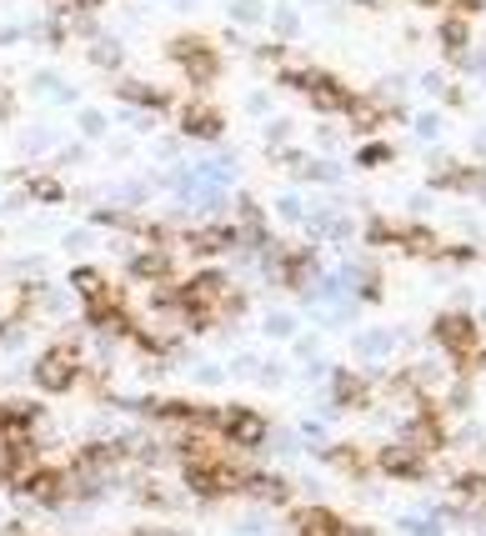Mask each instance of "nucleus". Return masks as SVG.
<instances>
[{
	"label": "nucleus",
	"instance_id": "obj_18",
	"mask_svg": "<svg viewBox=\"0 0 486 536\" xmlns=\"http://www.w3.org/2000/svg\"><path fill=\"white\" fill-rule=\"evenodd\" d=\"M401 246H406V251H416V256H431V251H436L431 231H421V226H416V231H406V236H401Z\"/></svg>",
	"mask_w": 486,
	"mask_h": 536
},
{
	"label": "nucleus",
	"instance_id": "obj_13",
	"mask_svg": "<svg viewBox=\"0 0 486 536\" xmlns=\"http://www.w3.org/2000/svg\"><path fill=\"white\" fill-rule=\"evenodd\" d=\"M231 241H236L231 231H191V236H186V246H191L196 256H211V251H226Z\"/></svg>",
	"mask_w": 486,
	"mask_h": 536
},
{
	"label": "nucleus",
	"instance_id": "obj_14",
	"mask_svg": "<svg viewBox=\"0 0 486 536\" xmlns=\"http://www.w3.org/2000/svg\"><path fill=\"white\" fill-rule=\"evenodd\" d=\"M71 286L86 296V301H96V296H106V276L96 271V266H76L71 271Z\"/></svg>",
	"mask_w": 486,
	"mask_h": 536
},
{
	"label": "nucleus",
	"instance_id": "obj_17",
	"mask_svg": "<svg viewBox=\"0 0 486 536\" xmlns=\"http://www.w3.org/2000/svg\"><path fill=\"white\" fill-rule=\"evenodd\" d=\"M91 61H96L101 71H116V66H121V46H116V41H96V46H91Z\"/></svg>",
	"mask_w": 486,
	"mask_h": 536
},
{
	"label": "nucleus",
	"instance_id": "obj_1",
	"mask_svg": "<svg viewBox=\"0 0 486 536\" xmlns=\"http://www.w3.org/2000/svg\"><path fill=\"white\" fill-rule=\"evenodd\" d=\"M36 386L41 391H51V396H61V391H71L76 386V376H81V346L76 341H61V346H51L41 361H36Z\"/></svg>",
	"mask_w": 486,
	"mask_h": 536
},
{
	"label": "nucleus",
	"instance_id": "obj_7",
	"mask_svg": "<svg viewBox=\"0 0 486 536\" xmlns=\"http://www.w3.org/2000/svg\"><path fill=\"white\" fill-rule=\"evenodd\" d=\"M436 336H441V346L466 351V346L476 341V326H471V316H441V321H436Z\"/></svg>",
	"mask_w": 486,
	"mask_h": 536
},
{
	"label": "nucleus",
	"instance_id": "obj_3",
	"mask_svg": "<svg viewBox=\"0 0 486 536\" xmlns=\"http://www.w3.org/2000/svg\"><path fill=\"white\" fill-rule=\"evenodd\" d=\"M16 491H21L26 501L56 506V501L66 496V476H61V471H51V466H36L31 476H21V481H16Z\"/></svg>",
	"mask_w": 486,
	"mask_h": 536
},
{
	"label": "nucleus",
	"instance_id": "obj_27",
	"mask_svg": "<svg viewBox=\"0 0 486 536\" xmlns=\"http://www.w3.org/2000/svg\"><path fill=\"white\" fill-rule=\"evenodd\" d=\"M456 6H461V11H471V6H481V0H456Z\"/></svg>",
	"mask_w": 486,
	"mask_h": 536
},
{
	"label": "nucleus",
	"instance_id": "obj_6",
	"mask_svg": "<svg viewBox=\"0 0 486 536\" xmlns=\"http://www.w3.org/2000/svg\"><path fill=\"white\" fill-rule=\"evenodd\" d=\"M181 131L196 136V141H216V136H221V116L206 111V106H186V111H181Z\"/></svg>",
	"mask_w": 486,
	"mask_h": 536
},
{
	"label": "nucleus",
	"instance_id": "obj_2",
	"mask_svg": "<svg viewBox=\"0 0 486 536\" xmlns=\"http://www.w3.org/2000/svg\"><path fill=\"white\" fill-rule=\"evenodd\" d=\"M171 61L196 81V86H211L216 76H221V61H216V51L206 46V41H196V36H176L171 41Z\"/></svg>",
	"mask_w": 486,
	"mask_h": 536
},
{
	"label": "nucleus",
	"instance_id": "obj_11",
	"mask_svg": "<svg viewBox=\"0 0 486 536\" xmlns=\"http://www.w3.org/2000/svg\"><path fill=\"white\" fill-rule=\"evenodd\" d=\"M121 101H131V106H146V111H166V106H171V96H166V91H156V86H141V81H126V86H121Z\"/></svg>",
	"mask_w": 486,
	"mask_h": 536
},
{
	"label": "nucleus",
	"instance_id": "obj_12",
	"mask_svg": "<svg viewBox=\"0 0 486 536\" xmlns=\"http://www.w3.org/2000/svg\"><path fill=\"white\" fill-rule=\"evenodd\" d=\"M301 536H346V526L331 516V511H301Z\"/></svg>",
	"mask_w": 486,
	"mask_h": 536
},
{
	"label": "nucleus",
	"instance_id": "obj_15",
	"mask_svg": "<svg viewBox=\"0 0 486 536\" xmlns=\"http://www.w3.org/2000/svg\"><path fill=\"white\" fill-rule=\"evenodd\" d=\"M241 486L261 501H286V481L281 476H241Z\"/></svg>",
	"mask_w": 486,
	"mask_h": 536
},
{
	"label": "nucleus",
	"instance_id": "obj_28",
	"mask_svg": "<svg viewBox=\"0 0 486 536\" xmlns=\"http://www.w3.org/2000/svg\"><path fill=\"white\" fill-rule=\"evenodd\" d=\"M416 6H436V0H416Z\"/></svg>",
	"mask_w": 486,
	"mask_h": 536
},
{
	"label": "nucleus",
	"instance_id": "obj_21",
	"mask_svg": "<svg viewBox=\"0 0 486 536\" xmlns=\"http://www.w3.org/2000/svg\"><path fill=\"white\" fill-rule=\"evenodd\" d=\"M456 486H461L466 496H486V476H461Z\"/></svg>",
	"mask_w": 486,
	"mask_h": 536
},
{
	"label": "nucleus",
	"instance_id": "obj_5",
	"mask_svg": "<svg viewBox=\"0 0 486 536\" xmlns=\"http://www.w3.org/2000/svg\"><path fill=\"white\" fill-rule=\"evenodd\" d=\"M221 416H226L221 426H226V436H231L236 446H261V441H266V421H261L256 411H241V406H236V411H221Z\"/></svg>",
	"mask_w": 486,
	"mask_h": 536
},
{
	"label": "nucleus",
	"instance_id": "obj_4",
	"mask_svg": "<svg viewBox=\"0 0 486 536\" xmlns=\"http://www.w3.org/2000/svg\"><path fill=\"white\" fill-rule=\"evenodd\" d=\"M226 296V276L221 271H201L181 286V306H196V311H211L216 301Z\"/></svg>",
	"mask_w": 486,
	"mask_h": 536
},
{
	"label": "nucleus",
	"instance_id": "obj_26",
	"mask_svg": "<svg viewBox=\"0 0 486 536\" xmlns=\"http://www.w3.org/2000/svg\"><path fill=\"white\" fill-rule=\"evenodd\" d=\"M136 536H176V531H166V526H141Z\"/></svg>",
	"mask_w": 486,
	"mask_h": 536
},
{
	"label": "nucleus",
	"instance_id": "obj_16",
	"mask_svg": "<svg viewBox=\"0 0 486 536\" xmlns=\"http://www.w3.org/2000/svg\"><path fill=\"white\" fill-rule=\"evenodd\" d=\"M26 191H31L36 201H61V196H66V186H61L56 176H31V186H26Z\"/></svg>",
	"mask_w": 486,
	"mask_h": 536
},
{
	"label": "nucleus",
	"instance_id": "obj_9",
	"mask_svg": "<svg viewBox=\"0 0 486 536\" xmlns=\"http://www.w3.org/2000/svg\"><path fill=\"white\" fill-rule=\"evenodd\" d=\"M131 276L136 281H166L171 276V256L166 251H141V256H131Z\"/></svg>",
	"mask_w": 486,
	"mask_h": 536
},
{
	"label": "nucleus",
	"instance_id": "obj_20",
	"mask_svg": "<svg viewBox=\"0 0 486 536\" xmlns=\"http://www.w3.org/2000/svg\"><path fill=\"white\" fill-rule=\"evenodd\" d=\"M81 131H86V136H101V131H106V116H101V111H86V116H81Z\"/></svg>",
	"mask_w": 486,
	"mask_h": 536
},
{
	"label": "nucleus",
	"instance_id": "obj_22",
	"mask_svg": "<svg viewBox=\"0 0 486 536\" xmlns=\"http://www.w3.org/2000/svg\"><path fill=\"white\" fill-rule=\"evenodd\" d=\"M336 396H341V401H351V396H361V381H351V376H341V381H336Z\"/></svg>",
	"mask_w": 486,
	"mask_h": 536
},
{
	"label": "nucleus",
	"instance_id": "obj_24",
	"mask_svg": "<svg viewBox=\"0 0 486 536\" xmlns=\"http://www.w3.org/2000/svg\"><path fill=\"white\" fill-rule=\"evenodd\" d=\"M261 11H256V0H241V6H236V21H256Z\"/></svg>",
	"mask_w": 486,
	"mask_h": 536
},
{
	"label": "nucleus",
	"instance_id": "obj_10",
	"mask_svg": "<svg viewBox=\"0 0 486 536\" xmlns=\"http://www.w3.org/2000/svg\"><path fill=\"white\" fill-rule=\"evenodd\" d=\"M381 471H386V476H421L426 466L416 461V451H406V446H386V451H381Z\"/></svg>",
	"mask_w": 486,
	"mask_h": 536
},
{
	"label": "nucleus",
	"instance_id": "obj_25",
	"mask_svg": "<svg viewBox=\"0 0 486 536\" xmlns=\"http://www.w3.org/2000/svg\"><path fill=\"white\" fill-rule=\"evenodd\" d=\"M11 111H16V101H11V91H6V86H0V121H6Z\"/></svg>",
	"mask_w": 486,
	"mask_h": 536
},
{
	"label": "nucleus",
	"instance_id": "obj_19",
	"mask_svg": "<svg viewBox=\"0 0 486 536\" xmlns=\"http://www.w3.org/2000/svg\"><path fill=\"white\" fill-rule=\"evenodd\" d=\"M46 6H56V11H66V16H86L91 0H46Z\"/></svg>",
	"mask_w": 486,
	"mask_h": 536
},
{
	"label": "nucleus",
	"instance_id": "obj_23",
	"mask_svg": "<svg viewBox=\"0 0 486 536\" xmlns=\"http://www.w3.org/2000/svg\"><path fill=\"white\" fill-rule=\"evenodd\" d=\"M441 36H446V46H461V36H466V26H461V21H451V26H446Z\"/></svg>",
	"mask_w": 486,
	"mask_h": 536
},
{
	"label": "nucleus",
	"instance_id": "obj_8",
	"mask_svg": "<svg viewBox=\"0 0 486 536\" xmlns=\"http://www.w3.org/2000/svg\"><path fill=\"white\" fill-rule=\"evenodd\" d=\"M301 86L311 91V101H316L321 111H341V106H351L346 91H341L336 81H326V76H301Z\"/></svg>",
	"mask_w": 486,
	"mask_h": 536
}]
</instances>
